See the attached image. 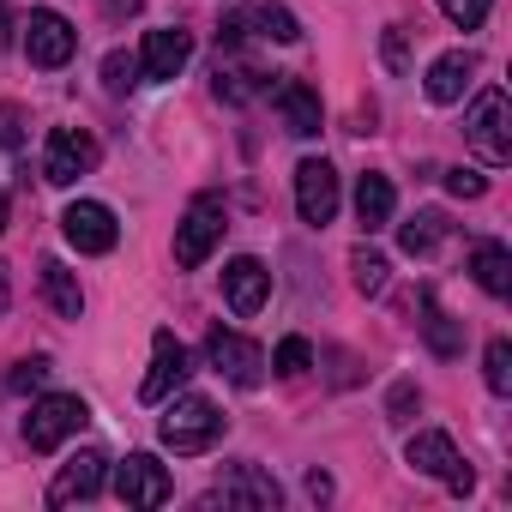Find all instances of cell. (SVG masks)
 I'll use <instances>...</instances> for the list:
<instances>
[{"label":"cell","instance_id":"1","mask_svg":"<svg viewBox=\"0 0 512 512\" xmlns=\"http://www.w3.org/2000/svg\"><path fill=\"white\" fill-rule=\"evenodd\" d=\"M464 139H470V151H476L488 169L512 163V103H506L500 85L476 91V103H470V115H464Z\"/></svg>","mask_w":512,"mask_h":512},{"label":"cell","instance_id":"2","mask_svg":"<svg viewBox=\"0 0 512 512\" xmlns=\"http://www.w3.org/2000/svg\"><path fill=\"white\" fill-rule=\"evenodd\" d=\"M157 434H163V446H169V452L193 458V452H211V446H217V434H223V416H217V404H211V398L187 392V398H175V404L163 410Z\"/></svg>","mask_w":512,"mask_h":512},{"label":"cell","instance_id":"3","mask_svg":"<svg viewBox=\"0 0 512 512\" xmlns=\"http://www.w3.org/2000/svg\"><path fill=\"white\" fill-rule=\"evenodd\" d=\"M85 422H91V404H85V398H73V392H49V398H37L31 416H25V446H31V452H55V446L73 440Z\"/></svg>","mask_w":512,"mask_h":512},{"label":"cell","instance_id":"4","mask_svg":"<svg viewBox=\"0 0 512 512\" xmlns=\"http://www.w3.org/2000/svg\"><path fill=\"white\" fill-rule=\"evenodd\" d=\"M404 458H410V470H422V476L446 482L452 494H470V488H476V470H470V464L458 458L452 434H440V428H422V434H410Z\"/></svg>","mask_w":512,"mask_h":512},{"label":"cell","instance_id":"5","mask_svg":"<svg viewBox=\"0 0 512 512\" xmlns=\"http://www.w3.org/2000/svg\"><path fill=\"white\" fill-rule=\"evenodd\" d=\"M223 229H229L223 205H217V199H193L187 217L175 223V266H181V272H199V266L211 260V247L223 241Z\"/></svg>","mask_w":512,"mask_h":512},{"label":"cell","instance_id":"6","mask_svg":"<svg viewBox=\"0 0 512 512\" xmlns=\"http://www.w3.org/2000/svg\"><path fill=\"white\" fill-rule=\"evenodd\" d=\"M97 139L85 133V127H49V145H43V181H55V187H73L79 175H91L97 169Z\"/></svg>","mask_w":512,"mask_h":512},{"label":"cell","instance_id":"7","mask_svg":"<svg viewBox=\"0 0 512 512\" xmlns=\"http://www.w3.org/2000/svg\"><path fill=\"white\" fill-rule=\"evenodd\" d=\"M205 356H211V368L229 380V386H241V392H253L266 380V356H260V344H247L241 332H223V326H211V338H205Z\"/></svg>","mask_w":512,"mask_h":512},{"label":"cell","instance_id":"8","mask_svg":"<svg viewBox=\"0 0 512 512\" xmlns=\"http://www.w3.org/2000/svg\"><path fill=\"white\" fill-rule=\"evenodd\" d=\"M169 494H175V482L151 452H127L115 464V500L121 506H169Z\"/></svg>","mask_w":512,"mask_h":512},{"label":"cell","instance_id":"9","mask_svg":"<svg viewBox=\"0 0 512 512\" xmlns=\"http://www.w3.org/2000/svg\"><path fill=\"white\" fill-rule=\"evenodd\" d=\"M296 211H302V223H314V229H326V223L338 217V169H332L326 157H302V163H296Z\"/></svg>","mask_w":512,"mask_h":512},{"label":"cell","instance_id":"10","mask_svg":"<svg viewBox=\"0 0 512 512\" xmlns=\"http://www.w3.org/2000/svg\"><path fill=\"white\" fill-rule=\"evenodd\" d=\"M211 500H223V506H253V512H278L284 488H278L260 464H229V470H223V482L205 494V506H211Z\"/></svg>","mask_w":512,"mask_h":512},{"label":"cell","instance_id":"11","mask_svg":"<svg viewBox=\"0 0 512 512\" xmlns=\"http://www.w3.org/2000/svg\"><path fill=\"white\" fill-rule=\"evenodd\" d=\"M223 302H229V314H235V320H253V314L272 302V272L253 260V253L229 260V266H223Z\"/></svg>","mask_w":512,"mask_h":512},{"label":"cell","instance_id":"12","mask_svg":"<svg viewBox=\"0 0 512 512\" xmlns=\"http://www.w3.org/2000/svg\"><path fill=\"white\" fill-rule=\"evenodd\" d=\"M73 49H79V31H73L61 13H31V25H25V55H31V67L55 73V67L73 61Z\"/></svg>","mask_w":512,"mask_h":512},{"label":"cell","instance_id":"13","mask_svg":"<svg viewBox=\"0 0 512 512\" xmlns=\"http://www.w3.org/2000/svg\"><path fill=\"white\" fill-rule=\"evenodd\" d=\"M61 229H67V241H73L79 253H109V247L121 241L115 211H109V205H97V199H73V205L61 211Z\"/></svg>","mask_w":512,"mask_h":512},{"label":"cell","instance_id":"14","mask_svg":"<svg viewBox=\"0 0 512 512\" xmlns=\"http://www.w3.org/2000/svg\"><path fill=\"white\" fill-rule=\"evenodd\" d=\"M103 482H109V458H103L97 446H85V452H73V458L61 464V476L49 482V506L97 500V494H103Z\"/></svg>","mask_w":512,"mask_h":512},{"label":"cell","instance_id":"15","mask_svg":"<svg viewBox=\"0 0 512 512\" xmlns=\"http://www.w3.org/2000/svg\"><path fill=\"white\" fill-rule=\"evenodd\" d=\"M193 374V356H187V344L175 338V332H157L151 338V374H145V386H139V398L145 404H163L181 380Z\"/></svg>","mask_w":512,"mask_h":512},{"label":"cell","instance_id":"16","mask_svg":"<svg viewBox=\"0 0 512 512\" xmlns=\"http://www.w3.org/2000/svg\"><path fill=\"white\" fill-rule=\"evenodd\" d=\"M187 61H193V37H187L181 25L145 31V49H139V73H145V79H175Z\"/></svg>","mask_w":512,"mask_h":512},{"label":"cell","instance_id":"17","mask_svg":"<svg viewBox=\"0 0 512 512\" xmlns=\"http://www.w3.org/2000/svg\"><path fill=\"white\" fill-rule=\"evenodd\" d=\"M272 103H278V115H284V127H290L296 139H314V133L326 127L320 91H314V85H302V79H278V85H272Z\"/></svg>","mask_w":512,"mask_h":512},{"label":"cell","instance_id":"18","mask_svg":"<svg viewBox=\"0 0 512 512\" xmlns=\"http://www.w3.org/2000/svg\"><path fill=\"white\" fill-rule=\"evenodd\" d=\"M470 79H476V55H470V49H446V55L428 67L422 91H428V103H440V109H446V103H458V97H464V85H470Z\"/></svg>","mask_w":512,"mask_h":512},{"label":"cell","instance_id":"19","mask_svg":"<svg viewBox=\"0 0 512 512\" xmlns=\"http://www.w3.org/2000/svg\"><path fill=\"white\" fill-rule=\"evenodd\" d=\"M392 205H398L392 181H386L380 169H368V175L356 181V217H362V229H368V235H374V229H386V223H392Z\"/></svg>","mask_w":512,"mask_h":512},{"label":"cell","instance_id":"20","mask_svg":"<svg viewBox=\"0 0 512 512\" xmlns=\"http://www.w3.org/2000/svg\"><path fill=\"white\" fill-rule=\"evenodd\" d=\"M470 272H476V284H482L488 296H512V253H506L500 241H476Z\"/></svg>","mask_w":512,"mask_h":512},{"label":"cell","instance_id":"21","mask_svg":"<svg viewBox=\"0 0 512 512\" xmlns=\"http://www.w3.org/2000/svg\"><path fill=\"white\" fill-rule=\"evenodd\" d=\"M43 296H49V308H55L61 320H79V314H85V290H79V278H73L61 260H43Z\"/></svg>","mask_w":512,"mask_h":512},{"label":"cell","instance_id":"22","mask_svg":"<svg viewBox=\"0 0 512 512\" xmlns=\"http://www.w3.org/2000/svg\"><path fill=\"white\" fill-rule=\"evenodd\" d=\"M260 91H272L266 73H253L247 61H223L217 55V97L223 103H247V97H260Z\"/></svg>","mask_w":512,"mask_h":512},{"label":"cell","instance_id":"23","mask_svg":"<svg viewBox=\"0 0 512 512\" xmlns=\"http://www.w3.org/2000/svg\"><path fill=\"white\" fill-rule=\"evenodd\" d=\"M440 241H446V217H440V211H416V217L398 229V247H404V253H416V260H428Z\"/></svg>","mask_w":512,"mask_h":512},{"label":"cell","instance_id":"24","mask_svg":"<svg viewBox=\"0 0 512 512\" xmlns=\"http://www.w3.org/2000/svg\"><path fill=\"white\" fill-rule=\"evenodd\" d=\"M422 338H428L440 356H458V350H464V332L452 326V314H446L434 296H422Z\"/></svg>","mask_w":512,"mask_h":512},{"label":"cell","instance_id":"25","mask_svg":"<svg viewBox=\"0 0 512 512\" xmlns=\"http://www.w3.org/2000/svg\"><path fill=\"white\" fill-rule=\"evenodd\" d=\"M386 272H392L386 253H374V247H356V253H350V278H356L362 296H380V290H386Z\"/></svg>","mask_w":512,"mask_h":512},{"label":"cell","instance_id":"26","mask_svg":"<svg viewBox=\"0 0 512 512\" xmlns=\"http://www.w3.org/2000/svg\"><path fill=\"white\" fill-rule=\"evenodd\" d=\"M482 380H488V392H512V344L506 338H494L488 350H482Z\"/></svg>","mask_w":512,"mask_h":512},{"label":"cell","instance_id":"27","mask_svg":"<svg viewBox=\"0 0 512 512\" xmlns=\"http://www.w3.org/2000/svg\"><path fill=\"white\" fill-rule=\"evenodd\" d=\"M272 368H278L284 380H302V374L314 368V350H308V338H284V344H278V356H272Z\"/></svg>","mask_w":512,"mask_h":512},{"label":"cell","instance_id":"28","mask_svg":"<svg viewBox=\"0 0 512 512\" xmlns=\"http://www.w3.org/2000/svg\"><path fill=\"white\" fill-rule=\"evenodd\" d=\"M488 7H494V0H440V13H446L458 31H482V25H488Z\"/></svg>","mask_w":512,"mask_h":512},{"label":"cell","instance_id":"29","mask_svg":"<svg viewBox=\"0 0 512 512\" xmlns=\"http://www.w3.org/2000/svg\"><path fill=\"white\" fill-rule=\"evenodd\" d=\"M103 85H109V91H115V97H121V91H133V85H139V61H133V55H121V49H115V55H109V61H103Z\"/></svg>","mask_w":512,"mask_h":512},{"label":"cell","instance_id":"30","mask_svg":"<svg viewBox=\"0 0 512 512\" xmlns=\"http://www.w3.org/2000/svg\"><path fill=\"white\" fill-rule=\"evenodd\" d=\"M446 193H452V199H482V193H488V175H476V169H446Z\"/></svg>","mask_w":512,"mask_h":512},{"label":"cell","instance_id":"31","mask_svg":"<svg viewBox=\"0 0 512 512\" xmlns=\"http://www.w3.org/2000/svg\"><path fill=\"white\" fill-rule=\"evenodd\" d=\"M49 374H55V368H49V356H31V362H19V368H13V392H37Z\"/></svg>","mask_w":512,"mask_h":512},{"label":"cell","instance_id":"32","mask_svg":"<svg viewBox=\"0 0 512 512\" xmlns=\"http://www.w3.org/2000/svg\"><path fill=\"white\" fill-rule=\"evenodd\" d=\"M0 145H7V151L19 145V109L13 103H0Z\"/></svg>","mask_w":512,"mask_h":512},{"label":"cell","instance_id":"33","mask_svg":"<svg viewBox=\"0 0 512 512\" xmlns=\"http://www.w3.org/2000/svg\"><path fill=\"white\" fill-rule=\"evenodd\" d=\"M386 67H392V73H404V25H392V31H386Z\"/></svg>","mask_w":512,"mask_h":512},{"label":"cell","instance_id":"34","mask_svg":"<svg viewBox=\"0 0 512 512\" xmlns=\"http://www.w3.org/2000/svg\"><path fill=\"white\" fill-rule=\"evenodd\" d=\"M308 494H314V500H326V494H332V476H326V470H314V476H308Z\"/></svg>","mask_w":512,"mask_h":512},{"label":"cell","instance_id":"35","mask_svg":"<svg viewBox=\"0 0 512 512\" xmlns=\"http://www.w3.org/2000/svg\"><path fill=\"white\" fill-rule=\"evenodd\" d=\"M410 398H416L410 386H398V392H392V416H398V422H404V410H410Z\"/></svg>","mask_w":512,"mask_h":512},{"label":"cell","instance_id":"36","mask_svg":"<svg viewBox=\"0 0 512 512\" xmlns=\"http://www.w3.org/2000/svg\"><path fill=\"white\" fill-rule=\"evenodd\" d=\"M0 49H13V13L0 7Z\"/></svg>","mask_w":512,"mask_h":512},{"label":"cell","instance_id":"37","mask_svg":"<svg viewBox=\"0 0 512 512\" xmlns=\"http://www.w3.org/2000/svg\"><path fill=\"white\" fill-rule=\"evenodd\" d=\"M7 217H13V199H7V193H0V229H7Z\"/></svg>","mask_w":512,"mask_h":512},{"label":"cell","instance_id":"38","mask_svg":"<svg viewBox=\"0 0 512 512\" xmlns=\"http://www.w3.org/2000/svg\"><path fill=\"white\" fill-rule=\"evenodd\" d=\"M0 314H7V266H0Z\"/></svg>","mask_w":512,"mask_h":512}]
</instances>
